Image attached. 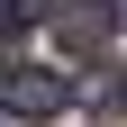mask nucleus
Returning <instances> with one entry per match:
<instances>
[{"mask_svg": "<svg viewBox=\"0 0 127 127\" xmlns=\"http://www.w3.org/2000/svg\"><path fill=\"white\" fill-rule=\"evenodd\" d=\"M64 100H73L64 73H45V64H0V109H9V118H55Z\"/></svg>", "mask_w": 127, "mask_h": 127, "instance_id": "f257e3e1", "label": "nucleus"}, {"mask_svg": "<svg viewBox=\"0 0 127 127\" xmlns=\"http://www.w3.org/2000/svg\"><path fill=\"white\" fill-rule=\"evenodd\" d=\"M55 45L64 55H109L118 45V0H64L55 9Z\"/></svg>", "mask_w": 127, "mask_h": 127, "instance_id": "f03ea898", "label": "nucleus"}, {"mask_svg": "<svg viewBox=\"0 0 127 127\" xmlns=\"http://www.w3.org/2000/svg\"><path fill=\"white\" fill-rule=\"evenodd\" d=\"M82 100L100 109V118H118V109H127V73H118V64H100V73L82 82Z\"/></svg>", "mask_w": 127, "mask_h": 127, "instance_id": "7ed1b4c3", "label": "nucleus"}, {"mask_svg": "<svg viewBox=\"0 0 127 127\" xmlns=\"http://www.w3.org/2000/svg\"><path fill=\"white\" fill-rule=\"evenodd\" d=\"M55 0H0V27H45Z\"/></svg>", "mask_w": 127, "mask_h": 127, "instance_id": "20e7f679", "label": "nucleus"}]
</instances>
